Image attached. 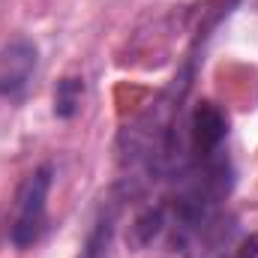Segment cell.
Returning <instances> with one entry per match:
<instances>
[{"label":"cell","mask_w":258,"mask_h":258,"mask_svg":"<svg viewBox=\"0 0 258 258\" xmlns=\"http://www.w3.org/2000/svg\"><path fill=\"white\" fill-rule=\"evenodd\" d=\"M51 165H39L36 171H30L24 177V183L15 192V216H12V228L9 237L18 249L33 246L42 234H45V222H48V189H51Z\"/></svg>","instance_id":"cell-1"},{"label":"cell","mask_w":258,"mask_h":258,"mask_svg":"<svg viewBox=\"0 0 258 258\" xmlns=\"http://www.w3.org/2000/svg\"><path fill=\"white\" fill-rule=\"evenodd\" d=\"M39 63V51L30 39L15 36L0 45V96H18L27 90Z\"/></svg>","instance_id":"cell-2"},{"label":"cell","mask_w":258,"mask_h":258,"mask_svg":"<svg viewBox=\"0 0 258 258\" xmlns=\"http://www.w3.org/2000/svg\"><path fill=\"white\" fill-rule=\"evenodd\" d=\"M81 96H84V81L69 75V78H60L57 87H54V114L57 117H75L78 108H81Z\"/></svg>","instance_id":"cell-3"},{"label":"cell","mask_w":258,"mask_h":258,"mask_svg":"<svg viewBox=\"0 0 258 258\" xmlns=\"http://www.w3.org/2000/svg\"><path fill=\"white\" fill-rule=\"evenodd\" d=\"M225 258H258V231L255 234H249L237 249H231Z\"/></svg>","instance_id":"cell-4"}]
</instances>
